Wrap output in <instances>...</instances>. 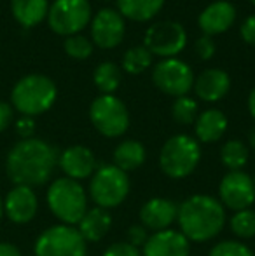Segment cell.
<instances>
[{
	"label": "cell",
	"mask_w": 255,
	"mask_h": 256,
	"mask_svg": "<svg viewBox=\"0 0 255 256\" xmlns=\"http://www.w3.org/2000/svg\"><path fill=\"white\" fill-rule=\"evenodd\" d=\"M58 164L55 146L39 138L18 142L6 158V172L14 185L41 186L51 180Z\"/></svg>",
	"instance_id": "6da1fadb"
},
{
	"label": "cell",
	"mask_w": 255,
	"mask_h": 256,
	"mask_svg": "<svg viewBox=\"0 0 255 256\" xmlns=\"http://www.w3.org/2000/svg\"><path fill=\"white\" fill-rule=\"evenodd\" d=\"M177 222L189 242H208L225 226L227 216L220 200L208 194H194L178 206Z\"/></svg>",
	"instance_id": "7a4b0ae2"
},
{
	"label": "cell",
	"mask_w": 255,
	"mask_h": 256,
	"mask_svg": "<svg viewBox=\"0 0 255 256\" xmlns=\"http://www.w3.org/2000/svg\"><path fill=\"white\" fill-rule=\"evenodd\" d=\"M58 89L49 77L42 74H30L21 77L11 92L13 106L25 117L46 114L55 104Z\"/></svg>",
	"instance_id": "3957f363"
},
{
	"label": "cell",
	"mask_w": 255,
	"mask_h": 256,
	"mask_svg": "<svg viewBox=\"0 0 255 256\" xmlns=\"http://www.w3.org/2000/svg\"><path fill=\"white\" fill-rule=\"evenodd\" d=\"M48 208L63 225L75 226L88 211V192L81 185L70 178H58L49 185L46 194Z\"/></svg>",
	"instance_id": "277c9868"
},
{
	"label": "cell",
	"mask_w": 255,
	"mask_h": 256,
	"mask_svg": "<svg viewBox=\"0 0 255 256\" xmlns=\"http://www.w3.org/2000/svg\"><path fill=\"white\" fill-rule=\"evenodd\" d=\"M201 160V145L189 134H175L159 152V168L168 178L182 180L196 171Z\"/></svg>",
	"instance_id": "5b68a950"
},
{
	"label": "cell",
	"mask_w": 255,
	"mask_h": 256,
	"mask_svg": "<svg viewBox=\"0 0 255 256\" xmlns=\"http://www.w3.org/2000/svg\"><path fill=\"white\" fill-rule=\"evenodd\" d=\"M129 176L114 164L96 168L89 182V197L96 208L112 209L126 200L129 194Z\"/></svg>",
	"instance_id": "8992f818"
},
{
	"label": "cell",
	"mask_w": 255,
	"mask_h": 256,
	"mask_svg": "<svg viewBox=\"0 0 255 256\" xmlns=\"http://www.w3.org/2000/svg\"><path fill=\"white\" fill-rule=\"evenodd\" d=\"M35 256H88V242L70 225H53L37 237Z\"/></svg>",
	"instance_id": "52a82bcc"
},
{
	"label": "cell",
	"mask_w": 255,
	"mask_h": 256,
	"mask_svg": "<svg viewBox=\"0 0 255 256\" xmlns=\"http://www.w3.org/2000/svg\"><path fill=\"white\" fill-rule=\"evenodd\" d=\"M89 118L95 129L105 138L123 136L129 128V112L126 104L114 94H102L89 106Z\"/></svg>",
	"instance_id": "ba28073f"
},
{
	"label": "cell",
	"mask_w": 255,
	"mask_h": 256,
	"mask_svg": "<svg viewBox=\"0 0 255 256\" xmlns=\"http://www.w3.org/2000/svg\"><path fill=\"white\" fill-rule=\"evenodd\" d=\"M91 21L89 0H55L48 10V24L55 34L72 37Z\"/></svg>",
	"instance_id": "9c48e42d"
},
{
	"label": "cell",
	"mask_w": 255,
	"mask_h": 256,
	"mask_svg": "<svg viewBox=\"0 0 255 256\" xmlns=\"http://www.w3.org/2000/svg\"><path fill=\"white\" fill-rule=\"evenodd\" d=\"M187 44L185 28L178 21H159L147 28L143 46L150 54H156L164 60L177 58V54L184 51Z\"/></svg>",
	"instance_id": "30bf717a"
},
{
	"label": "cell",
	"mask_w": 255,
	"mask_h": 256,
	"mask_svg": "<svg viewBox=\"0 0 255 256\" xmlns=\"http://www.w3.org/2000/svg\"><path fill=\"white\" fill-rule=\"evenodd\" d=\"M152 82L161 92L168 96H187L194 86V74L187 63L178 58H168L154 66Z\"/></svg>",
	"instance_id": "8fae6325"
},
{
	"label": "cell",
	"mask_w": 255,
	"mask_h": 256,
	"mask_svg": "<svg viewBox=\"0 0 255 256\" xmlns=\"http://www.w3.org/2000/svg\"><path fill=\"white\" fill-rule=\"evenodd\" d=\"M218 200L225 209L243 211L255 202L253 178L245 171H229L218 185Z\"/></svg>",
	"instance_id": "7c38bea8"
},
{
	"label": "cell",
	"mask_w": 255,
	"mask_h": 256,
	"mask_svg": "<svg viewBox=\"0 0 255 256\" xmlns=\"http://www.w3.org/2000/svg\"><path fill=\"white\" fill-rule=\"evenodd\" d=\"M124 34H126V26L119 10L105 7V9H100L91 20V38L102 49L117 48L123 42Z\"/></svg>",
	"instance_id": "4fadbf2b"
},
{
	"label": "cell",
	"mask_w": 255,
	"mask_h": 256,
	"mask_svg": "<svg viewBox=\"0 0 255 256\" xmlns=\"http://www.w3.org/2000/svg\"><path fill=\"white\" fill-rule=\"evenodd\" d=\"M39 209V199L34 188L16 185L7 192L4 199V214L16 225L30 223L35 218Z\"/></svg>",
	"instance_id": "5bb4252c"
},
{
	"label": "cell",
	"mask_w": 255,
	"mask_h": 256,
	"mask_svg": "<svg viewBox=\"0 0 255 256\" xmlns=\"http://www.w3.org/2000/svg\"><path fill=\"white\" fill-rule=\"evenodd\" d=\"M191 242L180 230H161L149 236L142 248V256H189Z\"/></svg>",
	"instance_id": "9a60e30c"
},
{
	"label": "cell",
	"mask_w": 255,
	"mask_h": 256,
	"mask_svg": "<svg viewBox=\"0 0 255 256\" xmlns=\"http://www.w3.org/2000/svg\"><path fill=\"white\" fill-rule=\"evenodd\" d=\"M178 206L166 197H152L140 208V223L150 232L168 230L177 222Z\"/></svg>",
	"instance_id": "2e32d148"
},
{
	"label": "cell",
	"mask_w": 255,
	"mask_h": 256,
	"mask_svg": "<svg viewBox=\"0 0 255 256\" xmlns=\"http://www.w3.org/2000/svg\"><path fill=\"white\" fill-rule=\"evenodd\" d=\"M58 166L67 178L81 182L91 178L93 172L96 171V157L88 146L74 145L63 150L58 157Z\"/></svg>",
	"instance_id": "e0dca14e"
},
{
	"label": "cell",
	"mask_w": 255,
	"mask_h": 256,
	"mask_svg": "<svg viewBox=\"0 0 255 256\" xmlns=\"http://www.w3.org/2000/svg\"><path fill=\"white\" fill-rule=\"evenodd\" d=\"M234 21H236V9L227 0L211 2L208 7H204V10L197 18L199 30L204 35H208V37H213V35L227 32L234 24Z\"/></svg>",
	"instance_id": "ac0fdd59"
},
{
	"label": "cell",
	"mask_w": 255,
	"mask_h": 256,
	"mask_svg": "<svg viewBox=\"0 0 255 256\" xmlns=\"http://www.w3.org/2000/svg\"><path fill=\"white\" fill-rule=\"evenodd\" d=\"M194 91H196L197 98L203 100L206 103L220 102L231 89V78L224 70L218 68H208L203 74L197 75L194 78Z\"/></svg>",
	"instance_id": "d6986e66"
},
{
	"label": "cell",
	"mask_w": 255,
	"mask_h": 256,
	"mask_svg": "<svg viewBox=\"0 0 255 256\" xmlns=\"http://www.w3.org/2000/svg\"><path fill=\"white\" fill-rule=\"evenodd\" d=\"M227 131V117L217 108H208L197 115L194 122V132L199 143H215Z\"/></svg>",
	"instance_id": "ffe728a7"
},
{
	"label": "cell",
	"mask_w": 255,
	"mask_h": 256,
	"mask_svg": "<svg viewBox=\"0 0 255 256\" xmlns=\"http://www.w3.org/2000/svg\"><path fill=\"white\" fill-rule=\"evenodd\" d=\"M110 226H112V214L109 212V209L95 206L86 211V214L79 222L77 230L86 242H98L109 234Z\"/></svg>",
	"instance_id": "44dd1931"
},
{
	"label": "cell",
	"mask_w": 255,
	"mask_h": 256,
	"mask_svg": "<svg viewBox=\"0 0 255 256\" xmlns=\"http://www.w3.org/2000/svg\"><path fill=\"white\" fill-rule=\"evenodd\" d=\"M13 16L21 26L34 28L48 18V0H11Z\"/></svg>",
	"instance_id": "7402d4cb"
},
{
	"label": "cell",
	"mask_w": 255,
	"mask_h": 256,
	"mask_svg": "<svg viewBox=\"0 0 255 256\" xmlns=\"http://www.w3.org/2000/svg\"><path fill=\"white\" fill-rule=\"evenodd\" d=\"M145 146L140 142H136V140H124L114 150V166L123 169L124 172L138 169L145 162Z\"/></svg>",
	"instance_id": "603a6c76"
},
{
	"label": "cell",
	"mask_w": 255,
	"mask_h": 256,
	"mask_svg": "<svg viewBox=\"0 0 255 256\" xmlns=\"http://www.w3.org/2000/svg\"><path fill=\"white\" fill-rule=\"evenodd\" d=\"M164 0H117V9L123 18L131 21H149L159 14Z\"/></svg>",
	"instance_id": "cb8c5ba5"
},
{
	"label": "cell",
	"mask_w": 255,
	"mask_h": 256,
	"mask_svg": "<svg viewBox=\"0 0 255 256\" xmlns=\"http://www.w3.org/2000/svg\"><path fill=\"white\" fill-rule=\"evenodd\" d=\"M95 86L102 94H112L117 91L121 84V70L112 61H103L96 66L95 75H93Z\"/></svg>",
	"instance_id": "d4e9b609"
},
{
	"label": "cell",
	"mask_w": 255,
	"mask_h": 256,
	"mask_svg": "<svg viewBox=\"0 0 255 256\" xmlns=\"http://www.w3.org/2000/svg\"><path fill=\"white\" fill-rule=\"evenodd\" d=\"M248 146L239 140H229L220 148V160L229 171H241L248 162Z\"/></svg>",
	"instance_id": "484cf974"
},
{
	"label": "cell",
	"mask_w": 255,
	"mask_h": 256,
	"mask_svg": "<svg viewBox=\"0 0 255 256\" xmlns=\"http://www.w3.org/2000/svg\"><path fill=\"white\" fill-rule=\"evenodd\" d=\"M152 64V54L145 46H136L124 52L123 56V68L129 75H140Z\"/></svg>",
	"instance_id": "4316f807"
},
{
	"label": "cell",
	"mask_w": 255,
	"mask_h": 256,
	"mask_svg": "<svg viewBox=\"0 0 255 256\" xmlns=\"http://www.w3.org/2000/svg\"><path fill=\"white\" fill-rule=\"evenodd\" d=\"M229 226L238 239H252L255 237V211L253 209L236 211L229 220Z\"/></svg>",
	"instance_id": "83f0119b"
},
{
	"label": "cell",
	"mask_w": 255,
	"mask_h": 256,
	"mask_svg": "<svg viewBox=\"0 0 255 256\" xmlns=\"http://www.w3.org/2000/svg\"><path fill=\"white\" fill-rule=\"evenodd\" d=\"M197 103L189 96H180L171 104V117L182 126L194 124L197 118Z\"/></svg>",
	"instance_id": "f1b7e54d"
},
{
	"label": "cell",
	"mask_w": 255,
	"mask_h": 256,
	"mask_svg": "<svg viewBox=\"0 0 255 256\" xmlns=\"http://www.w3.org/2000/svg\"><path fill=\"white\" fill-rule=\"evenodd\" d=\"M65 52L74 60H88L93 54V44L88 37L84 35H72V37L65 38Z\"/></svg>",
	"instance_id": "f546056e"
},
{
	"label": "cell",
	"mask_w": 255,
	"mask_h": 256,
	"mask_svg": "<svg viewBox=\"0 0 255 256\" xmlns=\"http://www.w3.org/2000/svg\"><path fill=\"white\" fill-rule=\"evenodd\" d=\"M208 256H255V254L245 242H241V240L225 239L215 244L210 250V254Z\"/></svg>",
	"instance_id": "4dcf8cb0"
},
{
	"label": "cell",
	"mask_w": 255,
	"mask_h": 256,
	"mask_svg": "<svg viewBox=\"0 0 255 256\" xmlns=\"http://www.w3.org/2000/svg\"><path fill=\"white\" fill-rule=\"evenodd\" d=\"M149 239V230L142 225V223H136V225H131L126 232V242H129L135 248H143V244Z\"/></svg>",
	"instance_id": "1f68e13d"
},
{
	"label": "cell",
	"mask_w": 255,
	"mask_h": 256,
	"mask_svg": "<svg viewBox=\"0 0 255 256\" xmlns=\"http://www.w3.org/2000/svg\"><path fill=\"white\" fill-rule=\"evenodd\" d=\"M102 256H142V250L131 246L126 240L123 242H114L103 251Z\"/></svg>",
	"instance_id": "d6a6232c"
},
{
	"label": "cell",
	"mask_w": 255,
	"mask_h": 256,
	"mask_svg": "<svg viewBox=\"0 0 255 256\" xmlns=\"http://www.w3.org/2000/svg\"><path fill=\"white\" fill-rule=\"evenodd\" d=\"M215 49H217V46H215L213 38L208 37V35H203V37L196 40V54L199 60L203 61L211 60L215 54Z\"/></svg>",
	"instance_id": "836d02e7"
},
{
	"label": "cell",
	"mask_w": 255,
	"mask_h": 256,
	"mask_svg": "<svg viewBox=\"0 0 255 256\" xmlns=\"http://www.w3.org/2000/svg\"><path fill=\"white\" fill-rule=\"evenodd\" d=\"M16 132L21 136L23 140L28 138H34V132H35V120L34 117H21L16 120Z\"/></svg>",
	"instance_id": "e575fe53"
},
{
	"label": "cell",
	"mask_w": 255,
	"mask_h": 256,
	"mask_svg": "<svg viewBox=\"0 0 255 256\" xmlns=\"http://www.w3.org/2000/svg\"><path fill=\"white\" fill-rule=\"evenodd\" d=\"M239 34H241V38L246 42V44L255 46V14L248 16L245 21H243Z\"/></svg>",
	"instance_id": "d590c367"
},
{
	"label": "cell",
	"mask_w": 255,
	"mask_h": 256,
	"mask_svg": "<svg viewBox=\"0 0 255 256\" xmlns=\"http://www.w3.org/2000/svg\"><path fill=\"white\" fill-rule=\"evenodd\" d=\"M13 117H14L13 104L0 102V132L6 131V129L9 128L11 122H13Z\"/></svg>",
	"instance_id": "8d00e7d4"
},
{
	"label": "cell",
	"mask_w": 255,
	"mask_h": 256,
	"mask_svg": "<svg viewBox=\"0 0 255 256\" xmlns=\"http://www.w3.org/2000/svg\"><path fill=\"white\" fill-rule=\"evenodd\" d=\"M0 256H23L18 246L11 242H0Z\"/></svg>",
	"instance_id": "74e56055"
},
{
	"label": "cell",
	"mask_w": 255,
	"mask_h": 256,
	"mask_svg": "<svg viewBox=\"0 0 255 256\" xmlns=\"http://www.w3.org/2000/svg\"><path fill=\"white\" fill-rule=\"evenodd\" d=\"M248 112H250V115H252V118L255 120V88L250 91V94H248Z\"/></svg>",
	"instance_id": "f35d334b"
},
{
	"label": "cell",
	"mask_w": 255,
	"mask_h": 256,
	"mask_svg": "<svg viewBox=\"0 0 255 256\" xmlns=\"http://www.w3.org/2000/svg\"><path fill=\"white\" fill-rule=\"evenodd\" d=\"M248 143H250V146L255 150V126L250 129V132H248Z\"/></svg>",
	"instance_id": "ab89813d"
},
{
	"label": "cell",
	"mask_w": 255,
	"mask_h": 256,
	"mask_svg": "<svg viewBox=\"0 0 255 256\" xmlns=\"http://www.w3.org/2000/svg\"><path fill=\"white\" fill-rule=\"evenodd\" d=\"M2 216H4V199L0 197V220H2Z\"/></svg>",
	"instance_id": "60d3db41"
},
{
	"label": "cell",
	"mask_w": 255,
	"mask_h": 256,
	"mask_svg": "<svg viewBox=\"0 0 255 256\" xmlns=\"http://www.w3.org/2000/svg\"><path fill=\"white\" fill-rule=\"evenodd\" d=\"M250 2H252V4H253V6H255V0H250Z\"/></svg>",
	"instance_id": "b9f144b4"
},
{
	"label": "cell",
	"mask_w": 255,
	"mask_h": 256,
	"mask_svg": "<svg viewBox=\"0 0 255 256\" xmlns=\"http://www.w3.org/2000/svg\"><path fill=\"white\" fill-rule=\"evenodd\" d=\"M253 183H255V174H253Z\"/></svg>",
	"instance_id": "7bdbcfd3"
}]
</instances>
